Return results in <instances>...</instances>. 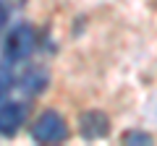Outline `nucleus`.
<instances>
[{"label": "nucleus", "mask_w": 157, "mask_h": 146, "mask_svg": "<svg viewBox=\"0 0 157 146\" xmlns=\"http://www.w3.org/2000/svg\"><path fill=\"white\" fill-rule=\"evenodd\" d=\"M32 138L37 144H60L68 138V125L60 112L45 110L37 120L32 123Z\"/></svg>", "instance_id": "f257e3e1"}, {"label": "nucleus", "mask_w": 157, "mask_h": 146, "mask_svg": "<svg viewBox=\"0 0 157 146\" xmlns=\"http://www.w3.org/2000/svg\"><path fill=\"white\" fill-rule=\"evenodd\" d=\"M11 86H13V76H11V71L0 65V102L6 99V94L11 91Z\"/></svg>", "instance_id": "0eeeda50"}, {"label": "nucleus", "mask_w": 157, "mask_h": 146, "mask_svg": "<svg viewBox=\"0 0 157 146\" xmlns=\"http://www.w3.org/2000/svg\"><path fill=\"white\" fill-rule=\"evenodd\" d=\"M34 45H37L34 29L29 26V24H21V26H16L8 34L6 45H3V57H6L8 63H21V60H26V57L32 55Z\"/></svg>", "instance_id": "f03ea898"}, {"label": "nucleus", "mask_w": 157, "mask_h": 146, "mask_svg": "<svg viewBox=\"0 0 157 146\" xmlns=\"http://www.w3.org/2000/svg\"><path fill=\"white\" fill-rule=\"evenodd\" d=\"M123 144H141V146H147V144H152V136L144 133V130H128V133L123 136Z\"/></svg>", "instance_id": "423d86ee"}, {"label": "nucleus", "mask_w": 157, "mask_h": 146, "mask_svg": "<svg viewBox=\"0 0 157 146\" xmlns=\"http://www.w3.org/2000/svg\"><path fill=\"white\" fill-rule=\"evenodd\" d=\"M24 81H26V84H24V89L32 91V94H37L39 89H45V86H47V76H45L42 71H37V73H26V78H24Z\"/></svg>", "instance_id": "39448f33"}, {"label": "nucleus", "mask_w": 157, "mask_h": 146, "mask_svg": "<svg viewBox=\"0 0 157 146\" xmlns=\"http://www.w3.org/2000/svg\"><path fill=\"white\" fill-rule=\"evenodd\" d=\"M78 133L86 141H100L110 133V118L102 110H86L78 118Z\"/></svg>", "instance_id": "7ed1b4c3"}, {"label": "nucleus", "mask_w": 157, "mask_h": 146, "mask_svg": "<svg viewBox=\"0 0 157 146\" xmlns=\"http://www.w3.org/2000/svg\"><path fill=\"white\" fill-rule=\"evenodd\" d=\"M24 118H26L24 104H18V102H8V104H3V107H0V136H6V138L16 136L18 128L24 125Z\"/></svg>", "instance_id": "20e7f679"}, {"label": "nucleus", "mask_w": 157, "mask_h": 146, "mask_svg": "<svg viewBox=\"0 0 157 146\" xmlns=\"http://www.w3.org/2000/svg\"><path fill=\"white\" fill-rule=\"evenodd\" d=\"M6 18H8V11H6V5L0 3V29L6 26Z\"/></svg>", "instance_id": "6e6552de"}]
</instances>
